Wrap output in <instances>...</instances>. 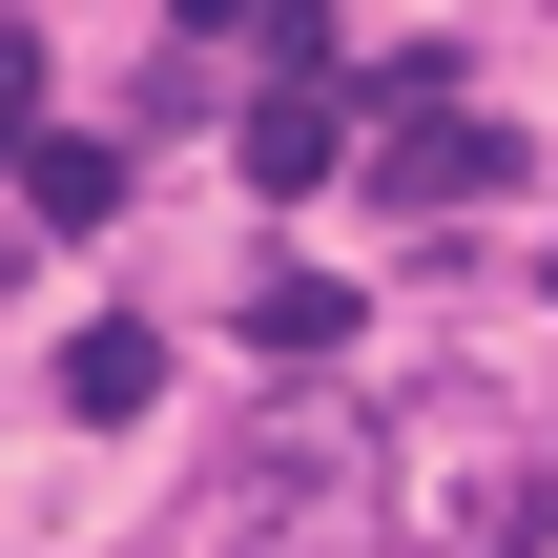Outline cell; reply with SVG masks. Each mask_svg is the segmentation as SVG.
Listing matches in <instances>:
<instances>
[{"label":"cell","mask_w":558,"mask_h":558,"mask_svg":"<svg viewBox=\"0 0 558 558\" xmlns=\"http://www.w3.org/2000/svg\"><path fill=\"white\" fill-rule=\"evenodd\" d=\"M331 166H352V104H331V83H269V104H248V186H290V207H311Z\"/></svg>","instance_id":"2"},{"label":"cell","mask_w":558,"mask_h":558,"mask_svg":"<svg viewBox=\"0 0 558 558\" xmlns=\"http://www.w3.org/2000/svg\"><path fill=\"white\" fill-rule=\"evenodd\" d=\"M21 207H41V228H124V145H83V124H62V145L21 166Z\"/></svg>","instance_id":"4"},{"label":"cell","mask_w":558,"mask_h":558,"mask_svg":"<svg viewBox=\"0 0 558 558\" xmlns=\"http://www.w3.org/2000/svg\"><path fill=\"white\" fill-rule=\"evenodd\" d=\"M145 393H166V331H145V311H104V331L62 352V414H104V435H124Z\"/></svg>","instance_id":"3"},{"label":"cell","mask_w":558,"mask_h":558,"mask_svg":"<svg viewBox=\"0 0 558 558\" xmlns=\"http://www.w3.org/2000/svg\"><path fill=\"white\" fill-rule=\"evenodd\" d=\"M497 186H518V124L497 104H435V124L373 145V207H497Z\"/></svg>","instance_id":"1"},{"label":"cell","mask_w":558,"mask_h":558,"mask_svg":"<svg viewBox=\"0 0 558 558\" xmlns=\"http://www.w3.org/2000/svg\"><path fill=\"white\" fill-rule=\"evenodd\" d=\"M538 290H558V248H538Z\"/></svg>","instance_id":"7"},{"label":"cell","mask_w":558,"mask_h":558,"mask_svg":"<svg viewBox=\"0 0 558 558\" xmlns=\"http://www.w3.org/2000/svg\"><path fill=\"white\" fill-rule=\"evenodd\" d=\"M62 124H41V21H0V166H41Z\"/></svg>","instance_id":"6"},{"label":"cell","mask_w":558,"mask_h":558,"mask_svg":"<svg viewBox=\"0 0 558 558\" xmlns=\"http://www.w3.org/2000/svg\"><path fill=\"white\" fill-rule=\"evenodd\" d=\"M248 352H290V373L352 352V290H331V269H269V290H248Z\"/></svg>","instance_id":"5"}]
</instances>
